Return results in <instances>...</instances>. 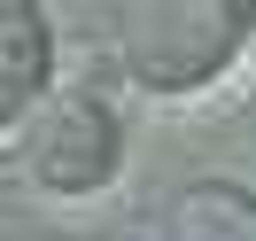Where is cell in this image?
<instances>
[{"label": "cell", "mask_w": 256, "mask_h": 241, "mask_svg": "<svg viewBox=\"0 0 256 241\" xmlns=\"http://www.w3.org/2000/svg\"><path fill=\"white\" fill-rule=\"evenodd\" d=\"M8 132H16V163L47 194H94L116 171V117L94 94H54Z\"/></svg>", "instance_id": "7a4b0ae2"}, {"label": "cell", "mask_w": 256, "mask_h": 241, "mask_svg": "<svg viewBox=\"0 0 256 241\" xmlns=\"http://www.w3.org/2000/svg\"><path fill=\"white\" fill-rule=\"evenodd\" d=\"M163 241H256V194L233 179H194L163 210Z\"/></svg>", "instance_id": "3957f363"}, {"label": "cell", "mask_w": 256, "mask_h": 241, "mask_svg": "<svg viewBox=\"0 0 256 241\" xmlns=\"http://www.w3.org/2000/svg\"><path fill=\"white\" fill-rule=\"evenodd\" d=\"M240 16H248V24H256V8H240Z\"/></svg>", "instance_id": "5b68a950"}, {"label": "cell", "mask_w": 256, "mask_h": 241, "mask_svg": "<svg viewBox=\"0 0 256 241\" xmlns=\"http://www.w3.org/2000/svg\"><path fill=\"white\" fill-rule=\"evenodd\" d=\"M0 109H8V125H24V117L39 109V86H47V16L39 8H24V0H8L0 8Z\"/></svg>", "instance_id": "277c9868"}, {"label": "cell", "mask_w": 256, "mask_h": 241, "mask_svg": "<svg viewBox=\"0 0 256 241\" xmlns=\"http://www.w3.org/2000/svg\"><path fill=\"white\" fill-rule=\"evenodd\" d=\"M240 16L233 0H124L116 8V63L148 94H194L233 63Z\"/></svg>", "instance_id": "6da1fadb"}]
</instances>
